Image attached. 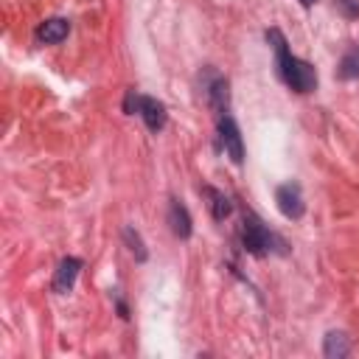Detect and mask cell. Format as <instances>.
I'll use <instances>...</instances> for the list:
<instances>
[{
    "label": "cell",
    "mask_w": 359,
    "mask_h": 359,
    "mask_svg": "<svg viewBox=\"0 0 359 359\" xmlns=\"http://www.w3.org/2000/svg\"><path fill=\"white\" fill-rule=\"evenodd\" d=\"M67 31H70V22L62 20V17H53V20H45V22L39 25L36 36H39V42H45V45H56V42H62V39L67 36Z\"/></svg>",
    "instance_id": "cell-9"
},
{
    "label": "cell",
    "mask_w": 359,
    "mask_h": 359,
    "mask_svg": "<svg viewBox=\"0 0 359 359\" xmlns=\"http://www.w3.org/2000/svg\"><path fill=\"white\" fill-rule=\"evenodd\" d=\"M300 3H303V6H306V8H309V6H314V3H317V0H300Z\"/></svg>",
    "instance_id": "cell-16"
},
{
    "label": "cell",
    "mask_w": 359,
    "mask_h": 359,
    "mask_svg": "<svg viewBox=\"0 0 359 359\" xmlns=\"http://www.w3.org/2000/svg\"><path fill=\"white\" fill-rule=\"evenodd\" d=\"M140 98H143V95H137L135 90H129V93H126V98H123V112H126V115L140 112Z\"/></svg>",
    "instance_id": "cell-14"
},
{
    "label": "cell",
    "mask_w": 359,
    "mask_h": 359,
    "mask_svg": "<svg viewBox=\"0 0 359 359\" xmlns=\"http://www.w3.org/2000/svg\"><path fill=\"white\" fill-rule=\"evenodd\" d=\"M123 238H126V244H129L132 255H135V258L143 264V261H146V247H143V238H140V236H137L132 227H126V230H123Z\"/></svg>",
    "instance_id": "cell-13"
},
{
    "label": "cell",
    "mask_w": 359,
    "mask_h": 359,
    "mask_svg": "<svg viewBox=\"0 0 359 359\" xmlns=\"http://www.w3.org/2000/svg\"><path fill=\"white\" fill-rule=\"evenodd\" d=\"M79 269H81V261L79 258H73V255L70 258H62V264H59V269L53 275V292L67 294L73 289L76 278H79Z\"/></svg>",
    "instance_id": "cell-5"
},
{
    "label": "cell",
    "mask_w": 359,
    "mask_h": 359,
    "mask_svg": "<svg viewBox=\"0 0 359 359\" xmlns=\"http://www.w3.org/2000/svg\"><path fill=\"white\" fill-rule=\"evenodd\" d=\"M208 101H210V107H213V112H216L219 118L227 115V107H230V84H227V79L216 76V79L208 84Z\"/></svg>",
    "instance_id": "cell-6"
},
{
    "label": "cell",
    "mask_w": 359,
    "mask_h": 359,
    "mask_svg": "<svg viewBox=\"0 0 359 359\" xmlns=\"http://www.w3.org/2000/svg\"><path fill=\"white\" fill-rule=\"evenodd\" d=\"M241 244L250 255H266L275 244V236L261 224L258 216L244 213V219H241Z\"/></svg>",
    "instance_id": "cell-2"
},
{
    "label": "cell",
    "mask_w": 359,
    "mask_h": 359,
    "mask_svg": "<svg viewBox=\"0 0 359 359\" xmlns=\"http://www.w3.org/2000/svg\"><path fill=\"white\" fill-rule=\"evenodd\" d=\"M168 224H171V233L177 238L191 236V216H188V210L180 199H171V205H168Z\"/></svg>",
    "instance_id": "cell-8"
},
{
    "label": "cell",
    "mask_w": 359,
    "mask_h": 359,
    "mask_svg": "<svg viewBox=\"0 0 359 359\" xmlns=\"http://www.w3.org/2000/svg\"><path fill=\"white\" fill-rule=\"evenodd\" d=\"M140 115H143V121H146V126H149L151 132H160V129L165 126V107H163L157 98L143 95V98H140Z\"/></svg>",
    "instance_id": "cell-7"
},
{
    "label": "cell",
    "mask_w": 359,
    "mask_h": 359,
    "mask_svg": "<svg viewBox=\"0 0 359 359\" xmlns=\"http://www.w3.org/2000/svg\"><path fill=\"white\" fill-rule=\"evenodd\" d=\"M205 194H208V199H210V213H213V219H216V222H224V219L233 213V202H230L222 191H216V188H205Z\"/></svg>",
    "instance_id": "cell-10"
},
{
    "label": "cell",
    "mask_w": 359,
    "mask_h": 359,
    "mask_svg": "<svg viewBox=\"0 0 359 359\" xmlns=\"http://www.w3.org/2000/svg\"><path fill=\"white\" fill-rule=\"evenodd\" d=\"M275 202H278V210L286 216V219H300L306 205H303V194H300V185L297 182H286L275 191Z\"/></svg>",
    "instance_id": "cell-4"
},
{
    "label": "cell",
    "mask_w": 359,
    "mask_h": 359,
    "mask_svg": "<svg viewBox=\"0 0 359 359\" xmlns=\"http://www.w3.org/2000/svg\"><path fill=\"white\" fill-rule=\"evenodd\" d=\"M342 3V8L348 11V14H356L359 17V6H353V0H339Z\"/></svg>",
    "instance_id": "cell-15"
},
{
    "label": "cell",
    "mask_w": 359,
    "mask_h": 359,
    "mask_svg": "<svg viewBox=\"0 0 359 359\" xmlns=\"http://www.w3.org/2000/svg\"><path fill=\"white\" fill-rule=\"evenodd\" d=\"M348 351H351V345H348L345 334H337V331L325 334V342H323V353H325V356L342 359V356H348Z\"/></svg>",
    "instance_id": "cell-11"
},
{
    "label": "cell",
    "mask_w": 359,
    "mask_h": 359,
    "mask_svg": "<svg viewBox=\"0 0 359 359\" xmlns=\"http://www.w3.org/2000/svg\"><path fill=\"white\" fill-rule=\"evenodd\" d=\"M219 140H222V149L227 151V157L238 165L244 163V143H241V132L236 126V121L230 115H222L219 118Z\"/></svg>",
    "instance_id": "cell-3"
},
{
    "label": "cell",
    "mask_w": 359,
    "mask_h": 359,
    "mask_svg": "<svg viewBox=\"0 0 359 359\" xmlns=\"http://www.w3.org/2000/svg\"><path fill=\"white\" fill-rule=\"evenodd\" d=\"M339 76H342V79H359V45L351 48V50L342 56V62H339Z\"/></svg>",
    "instance_id": "cell-12"
},
{
    "label": "cell",
    "mask_w": 359,
    "mask_h": 359,
    "mask_svg": "<svg viewBox=\"0 0 359 359\" xmlns=\"http://www.w3.org/2000/svg\"><path fill=\"white\" fill-rule=\"evenodd\" d=\"M266 39H269L272 48H275L278 70H280V79L286 81V87H292L294 93H311V90H317V70H314L306 59H297V56L289 53L286 36H283L278 28H269V31H266Z\"/></svg>",
    "instance_id": "cell-1"
}]
</instances>
